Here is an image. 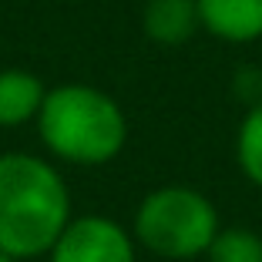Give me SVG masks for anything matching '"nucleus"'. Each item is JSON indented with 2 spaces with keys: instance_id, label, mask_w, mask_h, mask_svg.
<instances>
[{
  "instance_id": "obj_1",
  "label": "nucleus",
  "mask_w": 262,
  "mask_h": 262,
  "mask_svg": "<svg viewBox=\"0 0 262 262\" xmlns=\"http://www.w3.org/2000/svg\"><path fill=\"white\" fill-rule=\"evenodd\" d=\"M71 222V192L37 155H0V249L14 259L47 255Z\"/></svg>"
},
{
  "instance_id": "obj_2",
  "label": "nucleus",
  "mask_w": 262,
  "mask_h": 262,
  "mask_svg": "<svg viewBox=\"0 0 262 262\" xmlns=\"http://www.w3.org/2000/svg\"><path fill=\"white\" fill-rule=\"evenodd\" d=\"M44 148L71 165H108L128 141V118L111 94L91 84H57L37 111Z\"/></svg>"
},
{
  "instance_id": "obj_3",
  "label": "nucleus",
  "mask_w": 262,
  "mask_h": 262,
  "mask_svg": "<svg viewBox=\"0 0 262 262\" xmlns=\"http://www.w3.org/2000/svg\"><path fill=\"white\" fill-rule=\"evenodd\" d=\"M215 232H219V212L199 188L185 185L155 188L141 199L138 212H135L138 242L148 252L171 262L205 255Z\"/></svg>"
},
{
  "instance_id": "obj_4",
  "label": "nucleus",
  "mask_w": 262,
  "mask_h": 262,
  "mask_svg": "<svg viewBox=\"0 0 262 262\" xmlns=\"http://www.w3.org/2000/svg\"><path fill=\"white\" fill-rule=\"evenodd\" d=\"M47 255L51 262H135V242L115 219L71 215Z\"/></svg>"
},
{
  "instance_id": "obj_5",
  "label": "nucleus",
  "mask_w": 262,
  "mask_h": 262,
  "mask_svg": "<svg viewBox=\"0 0 262 262\" xmlns=\"http://www.w3.org/2000/svg\"><path fill=\"white\" fill-rule=\"evenodd\" d=\"M202 27L229 44L262 37V0H195Z\"/></svg>"
},
{
  "instance_id": "obj_6",
  "label": "nucleus",
  "mask_w": 262,
  "mask_h": 262,
  "mask_svg": "<svg viewBox=\"0 0 262 262\" xmlns=\"http://www.w3.org/2000/svg\"><path fill=\"white\" fill-rule=\"evenodd\" d=\"M141 27L148 40L162 47H178L195 37L202 27L199 4L195 0H148L141 10Z\"/></svg>"
},
{
  "instance_id": "obj_7",
  "label": "nucleus",
  "mask_w": 262,
  "mask_h": 262,
  "mask_svg": "<svg viewBox=\"0 0 262 262\" xmlns=\"http://www.w3.org/2000/svg\"><path fill=\"white\" fill-rule=\"evenodd\" d=\"M44 94L47 88L31 71L20 68L0 71V128H20L27 121H37Z\"/></svg>"
},
{
  "instance_id": "obj_8",
  "label": "nucleus",
  "mask_w": 262,
  "mask_h": 262,
  "mask_svg": "<svg viewBox=\"0 0 262 262\" xmlns=\"http://www.w3.org/2000/svg\"><path fill=\"white\" fill-rule=\"evenodd\" d=\"M235 158H239L242 175L262 188V101H255L249 115L239 124V138H235Z\"/></svg>"
},
{
  "instance_id": "obj_9",
  "label": "nucleus",
  "mask_w": 262,
  "mask_h": 262,
  "mask_svg": "<svg viewBox=\"0 0 262 262\" xmlns=\"http://www.w3.org/2000/svg\"><path fill=\"white\" fill-rule=\"evenodd\" d=\"M208 262H262V235L252 229H219L205 252Z\"/></svg>"
},
{
  "instance_id": "obj_10",
  "label": "nucleus",
  "mask_w": 262,
  "mask_h": 262,
  "mask_svg": "<svg viewBox=\"0 0 262 262\" xmlns=\"http://www.w3.org/2000/svg\"><path fill=\"white\" fill-rule=\"evenodd\" d=\"M0 262H20V259H14L10 252H4V249H0Z\"/></svg>"
}]
</instances>
